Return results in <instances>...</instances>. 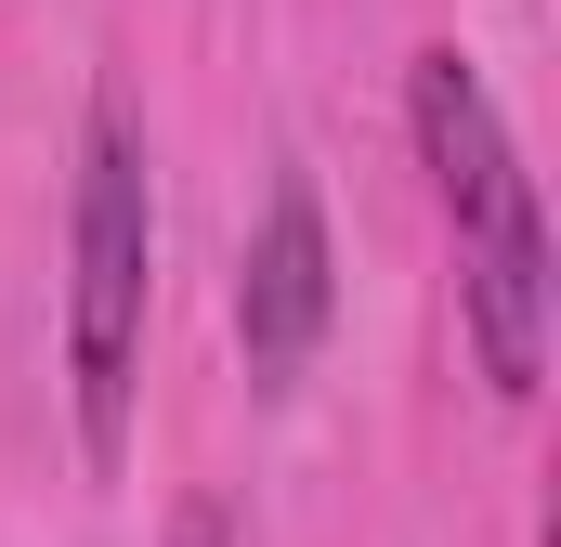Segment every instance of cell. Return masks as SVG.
<instances>
[{"instance_id": "obj_1", "label": "cell", "mask_w": 561, "mask_h": 547, "mask_svg": "<svg viewBox=\"0 0 561 547\" xmlns=\"http://www.w3.org/2000/svg\"><path fill=\"white\" fill-rule=\"evenodd\" d=\"M144 287H157V209H144V143L118 105L79 131V235H66V379H79V456H131V365H144Z\"/></svg>"}, {"instance_id": "obj_2", "label": "cell", "mask_w": 561, "mask_h": 547, "mask_svg": "<svg viewBox=\"0 0 561 547\" xmlns=\"http://www.w3.org/2000/svg\"><path fill=\"white\" fill-rule=\"evenodd\" d=\"M457 274H470V339H483V379L523 405L549 379V222H536V183L510 170L483 209H457Z\"/></svg>"}, {"instance_id": "obj_3", "label": "cell", "mask_w": 561, "mask_h": 547, "mask_svg": "<svg viewBox=\"0 0 561 547\" xmlns=\"http://www.w3.org/2000/svg\"><path fill=\"white\" fill-rule=\"evenodd\" d=\"M327 313H340L327 209H313V183H300V170H275V209H262L249 274H236V339H249V379H300V365H313V339H327Z\"/></svg>"}]
</instances>
